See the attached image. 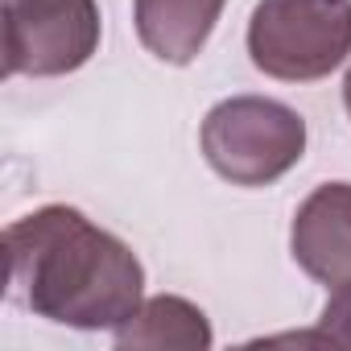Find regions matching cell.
I'll use <instances>...</instances> for the list:
<instances>
[{
	"label": "cell",
	"mask_w": 351,
	"mask_h": 351,
	"mask_svg": "<svg viewBox=\"0 0 351 351\" xmlns=\"http://www.w3.org/2000/svg\"><path fill=\"white\" fill-rule=\"evenodd\" d=\"M252 66L281 83H314L351 54V0H261L248 21Z\"/></svg>",
	"instance_id": "obj_3"
},
{
	"label": "cell",
	"mask_w": 351,
	"mask_h": 351,
	"mask_svg": "<svg viewBox=\"0 0 351 351\" xmlns=\"http://www.w3.org/2000/svg\"><path fill=\"white\" fill-rule=\"evenodd\" d=\"M203 157L232 186H269L306 153V120L265 95H232L203 120Z\"/></svg>",
	"instance_id": "obj_2"
},
{
	"label": "cell",
	"mask_w": 351,
	"mask_h": 351,
	"mask_svg": "<svg viewBox=\"0 0 351 351\" xmlns=\"http://www.w3.org/2000/svg\"><path fill=\"white\" fill-rule=\"evenodd\" d=\"M228 0H132L141 46L173 66H186L207 46Z\"/></svg>",
	"instance_id": "obj_6"
},
{
	"label": "cell",
	"mask_w": 351,
	"mask_h": 351,
	"mask_svg": "<svg viewBox=\"0 0 351 351\" xmlns=\"http://www.w3.org/2000/svg\"><path fill=\"white\" fill-rule=\"evenodd\" d=\"M289 248L314 281L330 289L351 281V182H326L298 207Z\"/></svg>",
	"instance_id": "obj_5"
},
{
	"label": "cell",
	"mask_w": 351,
	"mask_h": 351,
	"mask_svg": "<svg viewBox=\"0 0 351 351\" xmlns=\"http://www.w3.org/2000/svg\"><path fill=\"white\" fill-rule=\"evenodd\" d=\"M343 104H347V112H351V71H347V79H343Z\"/></svg>",
	"instance_id": "obj_9"
},
{
	"label": "cell",
	"mask_w": 351,
	"mask_h": 351,
	"mask_svg": "<svg viewBox=\"0 0 351 351\" xmlns=\"http://www.w3.org/2000/svg\"><path fill=\"white\" fill-rule=\"evenodd\" d=\"M116 343L120 347H186V351H203L215 343L207 314L186 302V298H149L136 306L132 318H124L116 326Z\"/></svg>",
	"instance_id": "obj_7"
},
{
	"label": "cell",
	"mask_w": 351,
	"mask_h": 351,
	"mask_svg": "<svg viewBox=\"0 0 351 351\" xmlns=\"http://www.w3.org/2000/svg\"><path fill=\"white\" fill-rule=\"evenodd\" d=\"M9 285L25 310L75 330H116L145 302V269L75 207H42L5 232Z\"/></svg>",
	"instance_id": "obj_1"
},
{
	"label": "cell",
	"mask_w": 351,
	"mask_h": 351,
	"mask_svg": "<svg viewBox=\"0 0 351 351\" xmlns=\"http://www.w3.org/2000/svg\"><path fill=\"white\" fill-rule=\"evenodd\" d=\"M302 343H330V347H351V281L339 285L318 318V330L298 335Z\"/></svg>",
	"instance_id": "obj_8"
},
{
	"label": "cell",
	"mask_w": 351,
	"mask_h": 351,
	"mask_svg": "<svg viewBox=\"0 0 351 351\" xmlns=\"http://www.w3.org/2000/svg\"><path fill=\"white\" fill-rule=\"evenodd\" d=\"M95 0H5V75H71L95 54Z\"/></svg>",
	"instance_id": "obj_4"
}]
</instances>
